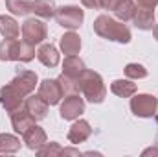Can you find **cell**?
Listing matches in <instances>:
<instances>
[{"instance_id": "obj_1", "label": "cell", "mask_w": 158, "mask_h": 157, "mask_svg": "<svg viewBox=\"0 0 158 157\" xmlns=\"http://www.w3.org/2000/svg\"><path fill=\"white\" fill-rule=\"evenodd\" d=\"M37 83H39V79H37V74L33 70L19 69L17 76L0 89V105L7 113L17 111L19 107L24 105L26 96H30L35 91Z\"/></svg>"}, {"instance_id": "obj_2", "label": "cell", "mask_w": 158, "mask_h": 157, "mask_svg": "<svg viewBox=\"0 0 158 157\" xmlns=\"http://www.w3.org/2000/svg\"><path fill=\"white\" fill-rule=\"evenodd\" d=\"M94 32L107 41H116L121 44H127L131 41V30L118 19H112L110 15H99L94 20Z\"/></svg>"}, {"instance_id": "obj_3", "label": "cell", "mask_w": 158, "mask_h": 157, "mask_svg": "<svg viewBox=\"0 0 158 157\" xmlns=\"http://www.w3.org/2000/svg\"><path fill=\"white\" fill-rule=\"evenodd\" d=\"M79 83V92L83 94L85 100H88L90 104H101L107 96V87L103 83L101 74L85 69L83 74L77 79Z\"/></svg>"}, {"instance_id": "obj_4", "label": "cell", "mask_w": 158, "mask_h": 157, "mask_svg": "<svg viewBox=\"0 0 158 157\" xmlns=\"http://www.w3.org/2000/svg\"><path fill=\"white\" fill-rule=\"evenodd\" d=\"M55 20L66 30H77L85 20V11L79 6H61L55 9Z\"/></svg>"}, {"instance_id": "obj_5", "label": "cell", "mask_w": 158, "mask_h": 157, "mask_svg": "<svg viewBox=\"0 0 158 157\" xmlns=\"http://www.w3.org/2000/svg\"><path fill=\"white\" fill-rule=\"evenodd\" d=\"M131 111L140 118H153L158 111V98L153 94H132Z\"/></svg>"}, {"instance_id": "obj_6", "label": "cell", "mask_w": 158, "mask_h": 157, "mask_svg": "<svg viewBox=\"0 0 158 157\" xmlns=\"http://www.w3.org/2000/svg\"><path fill=\"white\" fill-rule=\"evenodd\" d=\"M20 32H22V41H26V43H30L33 46L44 43V39L48 37V28H46L44 20L37 19V17L26 19L22 28H20Z\"/></svg>"}, {"instance_id": "obj_7", "label": "cell", "mask_w": 158, "mask_h": 157, "mask_svg": "<svg viewBox=\"0 0 158 157\" xmlns=\"http://www.w3.org/2000/svg\"><path fill=\"white\" fill-rule=\"evenodd\" d=\"M83 113H85V98H81L77 92L66 94L61 104V109H59L61 118L63 120H77Z\"/></svg>"}, {"instance_id": "obj_8", "label": "cell", "mask_w": 158, "mask_h": 157, "mask_svg": "<svg viewBox=\"0 0 158 157\" xmlns=\"http://www.w3.org/2000/svg\"><path fill=\"white\" fill-rule=\"evenodd\" d=\"M37 94H39L48 105H57L64 98V92L61 89V83L57 79H50V78L42 79L39 83V92Z\"/></svg>"}, {"instance_id": "obj_9", "label": "cell", "mask_w": 158, "mask_h": 157, "mask_svg": "<svg viewBox=\"0 0 158 157\" xmlns=\"http://www.w3.org/2000/svg\"><path fill=\"white\" fill-rule=\"evenodd\" d=\"M22 141H24V144H26L30 150L37 152L40 146L48 141V137H46V131H44L40 126L33 124L31 128H28V129L22 133Z\"/></svg>"}, {"instance_id": "obj_10", "label": "cell", "mask_w": 158, "mask_h": 157, "mask_svg": "<svg viewBox=\"0 0 158 157\" xmlns=\"http://www.w3.org/2000/svg\"><path fill=\"white\" fill-rule=\"evenodd\" d=\"M90 135H92V128H90V124H88L86 120L79 118V120H76V122L70 126L66 137H68V141H70L72 144H81V142H85Z\"/></svg>"}, {"instance_id": "obj_11", "label": "cell", "mask_w": 158, "mask_h": 157, "mask_svg": "<svg viewBox=\"0 0 158 157\" xmlns=\"http://www.w3.org/2000/svg\"><path fill=\"white\" fill-rule=\"evenodd\" d=\"M9 117H11V126H13V129L17 131V133H24L28 128H31L37 120L31 117L28 111H26V107L22 105V107H19L17 111H13V113H9Z\"/></svg>"}, {"instance_id": "obj_12", "label": "cell", "mask_w": 158, "mask_h": 157, "mask_svg": "<svg viewBox=\"0 0 158 157\" xmlns=\"http://www.w3.org/2000/svg\"><path fill=\"white\" fill-rule=\"evenodd\" d=\"M24 107H26V111L35 118V120H42V118H46V115H48V107L50 105L37 94V96H26Z\"/></svg>"}, {"instance_id": "obj_13", "label": "cell", "mask_w": 158, "mask_h": 157, "mask_svg": "<svg viewBox=\"0 0 158 157\" xmlns=\"http://www.w3.org/2000/svg\"><path fill=\"white\" fill-rule=\"evenodd\" d=\"M20 44L22 41L19 39H4L0 43V61H19Z\"/></svg>"}, {"instance_id": "obj_14", "label": "cell", "mask_w": 158, "mask_h": 157, "mask_svg": "<svg viewBox=\"0 0 158 157\" xmlns=\"http://www.w3.org/2000/svg\"><path fill=\"white\" fill-rule=\"evenodd\" d=\"M37 59H39L44 67L53 69V67L59 65L61 56H59V52H57V48L53 44H40L39 50H37Z\"/></svg>"}, {"instance_id": "obj_15", "label": "cell", "mask_w": 158, "mask_h": 157, "mask_svg": "<svg viewBox=\"0 0 158 157\" xmlns=\"http://www.w3.org/2000/svg\"><path fill=\"white\" fill-rule=\"evenodd\" d=\"M155 11L149 9V7H138L134 17H132V24L138 28V30H153L155 26Z\"/></svg>"}, {"instance_id": "obj_16", "label": "cell", "mask_w": 158, "mask_h": 157, "mask_svg": "<svg viewBox=\"0 0 158 157\" xmlns=\"http://www.w3.org/2000/svg\"><path fill=\"white\" fill-rule=\"evenodd\" d=\"M85 69H86V67H85V61L79 57L77 54L66 56L64 61H63V74H64V76H70V78L79 79V76L83 74Z\"/></svg>"}, {"instance_id": "obj_17", "label": "cell", "mask_w": 158, "mask_h": 157, "mask_svg": "<svg viewBox=\"0 0 158 157\" xmlns=\"http://www.w3.org/2000/svg\"><path fill=\"white\" fill-rule=\"evenodd\" d=\"M55 2L53 0H31V13L42 20H50L55 17Z\"/></svg>"}, {"instance_id": "obj_18", "label": "cell", "mask_w": 158, "mask_h": 157, "mask_svg": "<svg viewBox=\"0 0 158 157\" xmlns=\"http://www.w3.org/2000/svg\"><path fill=\"white\" fill-rule=\"evenodd\" d=\"M110 91L119 96V98H131L132 94H136V91H138V87H136V83H134V79H114L112 83H110Z\"/></svg>"}, {"instance_id": "obj_19", "label": "cell", "mask_w": 158, "mask_h": 157, "mask_svg": "<svg viewBox=\"0 0 158 157\" xmlns=\"http://www.w3.org/2000/svg\"><path fill=\"white\" fill-rule=\"evenodd\" d=\"M0 34L4 35V39H19L20 26H19V22L13 17L0 15Z\"/></svg>"}, {"instance_id": "obj_20", "label": "cell", "mask_w": 158, "mask_h": 157, "mask_svg": "<svg viewBox=\"0 0 158 157\" xmlns=\"http://www.w3.org/2000/svg\"><path fill=\"white\" fill-rule=\"evenodd\" d=\"M61 50L66 56L79 54V50H81V37H79L74 30H70L68 34H64L61 37Z\"/></svg>"}, {"instance_id": "obj_21", "label": "cell", "mask_w": 158, "mask_h": 157, "mask_svg": "<svg viewBox=\"0 0 158 157\" xmlns=\"http://www.w3.org/2000/svg\"><path fill=\"white\" fill-rule=\"evenodd\" d=\"M136 9H138V6H136V2H134V0H123L118 7L112 11V13L116 15V19H118V20H121V22H129V20H132V17H134Z\"/></svg>"}, {"instance_id": "obj_22", "label": "cell", "mask_w": 158, "mask_h": 157, "mask_svg": "<svg viewBox=\"0 0 158 157\" xmlns=\"http://www.w3.org/2000/svg\"><path fill=\"white\" fill-rule=\"evenodd\" d=\"M20 150V139L11 133H0V154H15Z\"/></svg>"}, {"instance_id": "obj_23", "label": "cell", "mask_w": 158, "mask_h": 157, "mask_svg": "<svg viewBox=\"0 0 158 157\" xmlns=\"http://www.w3.org/2000/svg\"><path fill=\"white\" fill-rule=\"evenodd\" d=\"M6 7L11 15L26 17L28 13H31V0H6Z\"/></svg>"}, {"instance_id": "obj_24", "label": "cell", "mask_w": 158, "mask_h": 157, "mask_svg": "<svg viewBox=\"0 0 158 157\" xmlns=\"http://www.w3.org/2000/svg\"><path fill=\"white\" fill-rule=\"evenodd\" d=\"M35 154L39 157H57V155H63V146L59 142H48L46 141Z\"/></svg>"}, {"instance_id": "obj_25", "label": "cell", "mask_w": 158, "mask_h": 157, "mask_svg": "<svg viewBox=\"0 0 158 157\" xmlns=\"http://www.w3.org/2000/svg\"><path fill=\"white\" fill-rule=\"evenodd\" d=\"M147 69L143 67V65H140V63H129L127 67H125V76L129 79H143L147 78Z\"/></svg>"}, {"instance_id": "obj_26", "label": "cell", "mask_w": 158, "mask_h": 157, "mask_svg": "<svg viewBox=\"0 0 158 157\" xmlns=\"http://www.w3.org/2000/svg\"><path fill=\"white\" fill-rule=\"evenodd\" d=\"M57 81L61 83V89H63V92H64V96L66 94H74V92H79V83L76 78H70V76H64V74H61Z\"/></svg>"}, {"instance_id": "obj_27", "label": "cell", "mask_w": 158, "mask_h": 157, "mask_svg": "<svg viewBox=\"0 0 158 157\" xmlns=\"http://www.w3.org/2000/svg\"><path fill=\"white\" fill-rule=\"evenodd\" d=\"M123 0H101V9H109V11H114L121 4Z\"/></svg>"}, {"instance_id": "obj_28", "label": "cell", "mask_w": 158, "mask_h": 157, "mask_svg": "<svg viewBox=\"0 0 158 157\" xmlns=\"http://www.w3.org/2000/svg\"><path fill=\"white\" fill-rule=\"evenodd\" d=\"M138 4V7H149V9H155L158 6V0H134Z\"/></svg>"}, {"instance_id": "obj_29", "label": "cell", "mask_w": 158, "mask_h": 157, "mask_svg": "<svg viewBox=\"0 0 158 157\" xmlns=\"http://www.w3.org/2000/svg\"><path fill=\"white\" fill-rule=\"evenodd\" d=\"M81 4L88 9H101V0H81Z\"/></svg>"}, {"instance_id": "obj_30", "label": "cell", "mask_w": 158, "mask_h": 157, "mask_svg": "<svg viewBox=\"0 0 158 157\" xmlns=\"http://www.w3.org/2000/svg\"><path fill=\"white\" fill-rule=\"evenodd\" d=\"M63 155H81L79 150H72V148H63Z\"/></svg>"}, {"instance_id": "obj_31", "label": "cell", "mask_w": 158, "mask_h": 157, "mask_svg": "<svg viewBox=\"0 0 158 157\" xmlns=\"http://www.w3.org/2000/svg\"><path fill=\"white\" fill-rule=\"evenodd\" d=\"M153 35H155V39L158 41V24H155V26H153Z\"/></svg>"}, {"instance_id": "obj_32", "label": "cell", "mask_w": 158, "mask_h": 157, "mask_svg": "<svg viewBox=\"0 0 158 157\" xmlns=\"http://www.w3.org/2000/svg\"><path fill=\"white\" fill-rule=\"evenodd\" d=\"M155 117H156V122H158V111H156V115H155Z\"/></svg>"}]
</instances>
